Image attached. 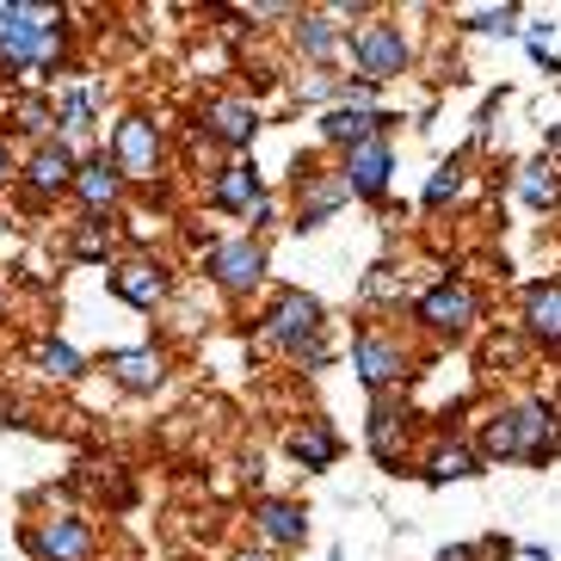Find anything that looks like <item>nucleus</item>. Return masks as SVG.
<instances>
[{
    "mask_svg": "<svg viewBox=\"0 0 561 561\" xmlns=\"http://www.w3.org/2000/svg\"><path fill=\"white\" fill-rule=\"evenodd\" d=\"M62 62V13L56 7H0V68L7 75H50Z\"/></svg>",
    "mask_w": 561,
    "mask_h": 561,
    "instance_id": "obj_1",
    "label": "nucleus"
},
{
    "mask_svg": "<svg viewBox=\"0 0 561 561\" xmlns=\"http://www.w3.org/2000/svg\"><path fill=\"white\" fill-rule=\"evenodd\" d=\"M481 457H525V462H549L561 457V432H556V408L549 401H518V408L494 413L481 426Z\"/></svg>",
    "mask_w": 561,
    "mask_h": 561,
    "instance_id": "obj_2",
    "label": "nucleus"
},
{
    "mask_svg": "<svg viewBox=\"0 0 561 561\" xmlns=\"http://www.w3.org/2000/svg\"><path fill=\"white\" fill-rule=\"evenodd\" d=\"M321 302L314 297H302V290H278V302L265 309V321H260V333L272 340V346H284L290 358H302V352H314L321 346Z\"/></svg>",
    "mask_w": 561,
    "mask_h": 561,
    "instance_id": "obj_3",
    "label": "nucleus"
},
{
    "mask_svg": "<svg viewBox=\"0 0 561 561\" xmlns=\"http://www.w3.org/2000/svg\"><path fill=\"white\" fill-rule=\"evenodd\" d=\"M413 314H420L432 333H469L476 328V314H481V302H476V290H469L462 278H438L426 297L413 302Z\"/></svg>",
    "mask_w": 561,
    "mask_h": 561,
    "instance_id": "obj_4",
    "label": "nucleus"
},
{
    "mask_svg": "<svg viewBox=\"0 0 561 561\" xmlns=\"http://www.w3.org/2000/svg\"><path fill=\"white\" fill-rule=\"evenodd\" d=\"M112 161L124 180H154L161 173V130L149 117H124L112 130Z\"/></svg>",
    "mask_w": 561,
    "mask_h": 561,
    "instance_id": "obj_5",
    "label": "nucleus"
},
{
    "mask_svg": "<svg viewBox=\"0 0 561 561\" xmlns=\"http://www.w3.org/2000/svg\"><path fill=\"white\" fill-rule=\"evenodd\" d=\"M352 56H358V75L364 81H396L401 68H408V37H401V25H364L358 37H352Z\"/></svg>",
    "mask_w": 561,
    "mask_h": 561,
    "instance_id": "obj_6",
    "label": "nucleus"
},
{
    "mask_svg": "<svg viewBox=\"0 0 561 561\" xmlns=\"http://www.w3.org/2000/svg\"><path fill=\"white\" fill-rule=\"evenodd\" d=\"M204 272H210L229 297H248L253 284L265 278V248L260 241H216L210 260H204Z\"/></svg>",
    "mask_w": 561,
    "mask_h": 561,
    "instance_id": "obj_7",
    "label": "nucleus"
},
{
    "mask_svg": "<svg viewBox=\"0 0 561 561\" xmlns=\"http://www.w3.org/2000/svg\"><path fill=\"white\" fill-rule=\"evenodd\" d=\"M346 185H352V198H370L377 204L382 192H389V173H396V154H389V136H370V142H358V149L346 154Z\"/></svg>",
    "mask_w": 561,
    "mask_h": 561,
    "instance_id": "obj_8",
    "label": "nucleus"
},
{
    "mask_svg": "<svg viewBox=\"0 0 561 561\" xmlns=\"http://www.w3.org/2000/svg\"><path fill=\"white\" fill-rule=\"evenodd\" d=\"M352 364H358L364 389H389V382L408 377V352H401V340H382V333H358V346H352Z\"/></svg>",
    "mask_w": 561,
    "mask_h": 561,
    "instance_id": "obj_9",
    "label": "nucleus"
},
{
    "mask_svg": "<svg viewBox=\"0 0 561 561\" xmlns=\"http://www.w3.org/2000/svg\"><path fill=\"white\" fill-rule=\"evenodd\" d=\"M297 229H321L340 204L352 198V185H346V173H302L297 167Z\"/></svg>",
    "mask_w": 561,
    "mask_h": 561,
    "instance_id": "obj_10",
    "label": "nucleus"
},
{
    "mask_svg": "<svg viewBox=\"0 0 561 561\" xmlns=\"http://www.w3.org/2000/svg\"><path fill=\"white\" fill-rule=\"evenodd\" d=\"M198 130H204V136H216L222 149H248L253 136H260V112H253L248 100H204Z\"/></svg>",
    "mask_w": 561,
    "mask_h": 561,
    "instance_id": "obj_11",
    "label": "nucleus"
},
{
    "mask_svg": "<svg viewBox=\"0 0 561 561\" xmlns=\"http://www.w3.org/2000/svg\"><path fill=\"white\" fill-rule=\"evenodd\" d=\"M396 124L389 112H370V105H333L328 117H321V142H340V149H358V142H370V136H382Z\"/></svg>",
    "mask_w": 561,
    "mask_h": 561,
    "instance_id": "obj_12",
    "label": "nucleus"
},
{
    "mask_svg": "<svg viewBox=\"0 0 561 561\" xmlns=\"http://www.w3.org/2000/svg\"><path fill=\"white\" fill-rule=\"evenodd\" d=\"M32 556L37 561H93V530L81 518H50L32 530Z\"/></svg>",
    "mask_w": 561,
    "mask_h": 561,
    "instance_id": "obj_13",
    "label": "nucleus"
},
{
    "mask_svg": "<svg viewBox=\"0 0 561 561\" xmlns=\"http://www.w3.org/2000/svg\"><path fill=\"white\" fill-rule=\"evenodd\" d=\"M210 204H216V210H229V216H253L265 204L260 167H248V161L222 167V173H216V185H210Z\"/></svg>",
    "mask_w": 561,
    "mask_h": 561,
    "instance_id": "obj_14",
    "label": "nucleus"
},
{
    "mask_svg": "<svg viewBox=\"0 0 561 561\" xmlns=\"http://www.w3.org/2000/svg\"><path fill=\"white\" fill-rule=\"evenodd\" d=\"M124 173H117L112 154H93V161H81V173H75V198L87 204V210L100 216V210H117V198H124Z\"/></svg>",
    "mask_w": 561,
    "mask_h": 561,
    "instance_id": "obj_15",
    "label": "nucleus"
},
{
    "mask_svg": "<svg viewBox=\"0 0 561 561\" xmlns=\"http://www.w3.org/2000/svg\"><path fill=\"white\" fill-rule=\"evenodd\" d=\"M112 297H124L130 309H154L167 297V265L154 260H124L112 272Z\"/></svg>",
    "mask_w": 561,
    "mask_h": 561,
    "instance_id": "obj_16",
    "label": "nucleus"
},
{
    "mask_svg": "<svg viewBox=\"0 0 561 561\" xmlns=\"http://www.w3.org/2000/svg\"><path fill=\"white\" fill-rule=\"evenodd\" d=\"M105 370H112L117 382H124V389H130V396H154V389H161L167 382V358L154 346H136V352H112V358H105Z\"/></svg>",
    "mask_w": 561,
    "mask_h": 561,
    "instance_id": "obj_17",
    "label": "nucleus"
},
{
    "mask_svg": "<svg viewBox=\"0 0 561 561\" xmlns=\"http://www.w3.org/2000/svg\"><path fill=\"white\" fill-rule=\"evenodd\" d=\"M370 457L377 462H401V450H408V408L389 396H377V408H370Z\"/></svg>",
    "mask_w": 561,
    "mask_h": 561,
    "instance_id": "obj_18",
    "label": "nucleus"
},
{
    "mask_svg": "<svg viewBox=\"0 0 561 561\" xmlns=\"http://www.w3.org/2000/svg\"><path fill=\"white\" fill-rule=\"evenodd\" d=\"M253 518H260V537L278 549H297L302 537H309V512L297 506V500H272L265 494L260 506H253Z\"/></svg>",
    "mask_w": 561,
    "mask_h": 561,
    "instance_id": "obj_19",
    "label": "nucleus"
},
{
    "mask_svg": "<svg viewBox=\"0 0 561 561\" xmlns=\"http://www.w3.org/2000/svg\"><path fill=\"white\" fill-rule=\"evenodd\" d=\"M75 173H81V161H75V149H68V142H44V149L32 154V167H25V180H32L37 198L68 192V185H75Z\"/></svg>",
    "mask_w": 561,
    "mask_h": 561,
    "instance_id": "obj_20",
    "label": "nucleus"
},
{
    "mask_svg": "<svg viewBox=\"0 0 561 561\" xmlns=\"http://www.w3.org/2000/svg\"><path fill=\"white\" fill-rule=\"evenodd\" d=\"M284 445H290V457H297L302 469H328V462L340 457V432H333L328 420H302Z\"/></svg>",
    "mask_w": 561,
    "mask_h": 561,
    "instance_id": "obj_21",
    "label": "nucleus"
},
{
    "mask_svg": "<svg viewBox=\"0 0 561 561\" xmlns=\"http://www.w3.org/2000/svg\"><path fill=\"white\" fill-rule=\"evenodd\" d=\"M525 328L537 340H561V284H530L525 290Z\"/></svg>",
    "mask_w": 561,
    "mask_h": 561,
    "instance_id": "obj_22",
    "label": "nucleus"
},
{
    "mask_svg": "<svg viewBox=\"0 0 561 561\" xmlns=\"http://www.w3.org/2000/svg\"><path fill=\"white\" fill-rule=\"evenodd\" d=\"M518 198H525L530 210H549V204L561 198V167L556 161H530L525 173H518Z\"/></svg>",
    "mask_w": 561,
    "mask_h": 561,
    "instance_id": "obj_23",
    "label": "nucleus"
},
{
    "mask_svg": "<svg viewBox=\"0 0 561 561\" xmlns=\"http://www.w3.org/2000/svg\"><path fill=\"white\" fill-rule=\"evenodd\" d=\"M462 476H476V450H469V445H445L438 457L426 462V481H432V488H445V481H462Z\"/></svg>",
    "mask_w": 561,
    "mask_h": 561,
    "instance_id": "obj_24",
    "label": "nucleus"
},
{
    "mask_svg": "<svg viewBox=\"0 0 561 561\" xmlns=\"http://www.w3.org/2000/svg\"><path fill=\"white\" fill-rule=\"evenodd\" d=\"M297 44H302V56H309V62H328V56H333V44H340V32H333V19H321V13H302V25H297Z\"/></svg>",
    "mask_w": 561,
    "mask_h": 561,
    "instance_id": "obj_25",
    "label": "nucleus"
},
{
    "mask_svg": "<svg viewBox=\"0 0 561 561\" xmlns=\"http://www.w3.org/2000/svg\"><path fill=\"white\" fill-rule=\"evenodd\" d=\"M37 364H44L50 377H62V382L81 377V352L68 346V340H44V346H37Z\"/></svg>",
    "mask_w": 561,
    "mask_h": 561,
    "instance_id": "obj_26",
    "label": "nucleus"
},
{
    "mask_svg": "<svg viewBox=\"0 0 561 561\" xmlns=\"http://www.w3.org/2000/svg\"><path fill=\"white\" fill-rule=\"evenodd\" d=\"M457 185H462V167L445 161V167H438V173L426 180V210H445V204L457 198Z\"/></svg>",
    "mask_w": 561,
    "mask_h": 561,
    "instance_id": "obj_27",
    "label": "nucleus"
},
{
    "mask_svg": "<svg viewBox=\"0 0 561 561\" xmlns=\"http://www.w3.org/2000/svg\"><path fill=\"white\" fill-rule=\"evenodd\" d=\"M13 112H19V130H32V136H44V130L56 124V105H50V100H37V93H32V100H19Z\"/></svg>",
    "mask_w": 561,
    "mask_h": 561,
    "instance_id": "obj_28",
    "label": "nucleus"
},
{
    "mask_svg": "<svg viewBox=\"0 0 561 561\" xmlns=\"http://www.w3.org/2000/svg\"><path fill=\"white\" fill-rule=\"evenodd\" d=\"M56 117H62V130H68V136H81L87 124H93V100H87V93H62Z\"/></svg>",
    "mask_w": 561,
    "mask_h": 561,
    "instance_id": "obj_29",
    "label": "nucleus"
},
{
    "mask_svg": "<svg viewBox=\"0 0 561 561\" xmlns=\"http://www.w3.org/2000/svg\"><path fill=\"white\" fill-rule=\"evenodd\" d=\"M469 25H476V32H512V25H518V7H488V13H469Z\"/></svg>",
    "mask_w": 561,
    "mask_h": 561,
    "instance_id": "obj_30",
    "label": "nucleus"
},
{
    "mask_svg": "<svg viewBox=\"0 0 561 561\" xmlns=\"http://www.w3.org/2000/svg\"><path fill=\"white\" fill-rule=\"evenodd\" d=\"M438 561H469V549H462V543L457 549H438Z\"/></svg>",
    "mask_w": 561,
    "mask_h": 561,
    "instance_id": "obj_31",
    "label": "nucleus"
},
{
    "mask_svg": "<svg viewBox=\"0 0 561 561\" xmlns=\"http://www.w3.org/2000/svg\"><path fill=\"white\" fill-rule=\"evenodd\" d=\"M0 185H7V142H0Z\"/></svg>",
    "mask_w": 561,
    "mask_h": 561,
    "instance_id": "obj_32",
    "label": "nucleus"
},
{
    "mask_svg": "<svg viewBox=\"0 0 561 561\" xmlns=\"http://www.w3.org/2000/svg\"><path fill=\"white\" fill-rule=\"evenodd\" d=\"M241 561H265V556H241Z\"/></svg>",
    "mask_w": 561,
    "mask_h": 561,
    "instance_id": "obj_33",
    "label": "nucleus"
},
{
    "mask_svg": "<svg viewBox=\"0 0 561 561\" xmlns=\"http://www.w3.org/2000/svg\"><path fill=\"white\" fill-rule=\"evenodd\" d=\"M333 561H346V556H340V549H333Z\"/></svg>",
    "mask_w": 561,
    "mask_h": 561,
    "instance_id": "obj_34",
    "label": "nucleus"
}]
</instances>
